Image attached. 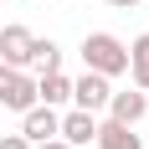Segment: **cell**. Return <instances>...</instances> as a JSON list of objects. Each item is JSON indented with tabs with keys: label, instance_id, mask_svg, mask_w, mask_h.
Instances as JSON below:
<instances>
[{
	"label": "cell",
	"instance_id": "obj_13",
	"mask_svg": "<svg viewBox=\"0 0 149 149\" xmlns=\"http://www.w3.org/2000/svg\"><path fill=\"white\" fill-rule=\"evenodd\" d=\"M144 0H108V10H139Z\"/></svg>",
	"mask_w": 149,
	"mask_h": 149
},
{
	"label": "cell",
	"instance_id": "obj_3",
	"mask_svg": "<svg viewBox=\"0 0 149 149\" xmlns=\"http://www.w3.org/2000/svg\"><path fill=\"white\" fill-rule=\"evenodd\" d=\"M108 93H113V77L82 67V77H72V98H67V103L82 108V113H98V108H108Z\"/></svg>",
	"mask_w": 149,
	"mask_h": 149
},
{
	"label": "cell",
	"instance_id": "obj_7",
	"mask_svg": "<svg viewBox=\"0 0 149 149\" xmlns=\"http://www.w3.org/2000/svg\"><path fill=\"white\" fill-rule=\"evenodd\" d=\"M144 113H149V93H144V88H134V93H129V88H123V93H108V118H113V123H139Z\"/></svg>",
	"mask_w": 149,
	"mask_h": 149
},
{
	"label": "cell",
	"instance_id": "obj_4",
	"mask_svg": "<svg viewBox=\"0 0 149 149\" xmlns=\"http://www.w3.org/2000/svg\"><path fill=\"white\" fill-rule=\"evenodd\" d=\"M31 41H36V31H31V26H21V21L0 26V62H5V67H26Z\"/></svg>",
	"mask_w": 149,
	"mask_h": 149
},
{
	"label": "cell",
	"instance_id": "obj_5",
	"mask_svg": "<svg viewBox=\"0 0 149 149\" xmlns=\"http://www.w3.org/2000/svg\"><path fill=\"white\" fill-rule=\"evenodd\" d=\"M57 108H46V103H31L26 113H21V139L26 144H41V139H57Z\"/></svg>",
	"mask_w": 149,
	"mask_h": 149
},
{
	"label": "cell",
	"instance_id": "obj_10",
	"mask_svg": "<svg viewBox=\"0 0 149 149\" xmlns=\"http://www.w3.org/2000/svg\"><path fill=\"white\" fill-rule=\"evenodd\" d=\"M26 72H62V46L52 41V36H36L31 41V57H26Z\"/></svg>",
	"mask_w": 149,
	"mask_h": 149
},
{
	"label": "cell",
	"instance_id": "obj_8",
	"mask_svg": "<svg viewBox=\"0 0 149 149\" xmlns=\"http://www.w3.org/2000/svg\"><path fill=\"white\" fill-rule=\"evenodd\" d=\"M93 144L98 149H144V139L134 134V123H98V134H93Z\"/></svg>",
	"mask_w": 149,
	"mask_h": 149
},
{
	"label": "cell",
	"instance_id": "obj_11",
	"mask_svg": "<svg viewBox=\"0 0 149 149\" xmlns=\"http://www.w3.org/2000/svg\"><path fill=\"white\" fill-rule=\"evenodd\" d=\"M129 77H134V88L149 93V31H139L129 41Z\"/></svg>",
	"mask_w": 149,
	"mask_h": 149
},
{
	"label": "cell",
	"instance_id": "obj_15",
	"mask_svg": "<svg viewBox=\"0 0 149 149\" xmlns=\"http://www.w3.org/2000/svg\"><path fill=\"white\" fill-rule=\"evenodd\" d=\"M0 10H5V5H0Z\"/></svg>",
	"mask_w": 149,
	"mask_h": 149
},
{
	"label": "cell",
	"instance_id": "obj_6",
	"mask_svg": "<svg viewBox=\"0 0 149 149\" xmlns=\"http://www.w3.org/2000/svg\"><path fill=\"white\" fill-rule=\"evenodd\" d=\"M93 134H98V113H82V108H67L57 118V139H67L72 149L93 144Z\"/></svg>",
	"mask_w": 149,
	"mask_h": 149
},
{
	"label": "cell",
	"instance_id": "obj_12",
	"mask_svg": "<svg viewBox=\"0 0 149 149\" xmlns=\"http://www.w3.org/2000/svg\"><path fill=\"white\" fill-rule=\"evenodd\" d=\"M0 149H31V144H26L21 134H0Z\"/></svg>",
	"mask_w": 149,
	"mask_h": 149
},
{
	"label": "cell",
	"instance_id": "obj_1",
	"mask_svg": "<svg viewBox=\"0 0 149 149\" xmlns=\"http://www.w3.org/2000/svg\"><path fill=\"white\" fill-rule=\"evenodd\" d=\"M82 67L88 72H103V77L129 72V41H118L113 31H88L82 36Z\"/></svg>",
	"mask_w": 149,
	"mask_h": 149
},
{
	"label": "cell",
	"instance_id": "obj_9",
	"mask_svg": "<svg viewBox=\"0 0 149 149\" xmlns=\"http://www.w3.org/2000/svg\"><path fill=\"white\" fill-rule=\"evenodd\" d=\"M67 98H72V77H67V72H41V77H36V103L62 108Z\"/></svg>",
	"mask_w": 149,
	"mask_h": 149
},
{
	"label": "cell",
	"instance_id": "obj_2",
	"mask_svg": "<svg viewBox=\"0 0 149 149\" xmlns=\"http://www.w3.org/2000/svg\"><path fill=\"white\" fill-rule=\"evenodd\" d=\"M36 103V77L26 67H5L0 62V108H10V113H26Z\"/></svg>",
	"mask_w": 149,
	"mask_h": 149
},
{
	"label": "cell",
	"instance_id": "obj_14",
	"mask_svg": "<svg viewBox=\"0 0 149 149\" xmlns=\"http://www.w3.org/2000/svg\"><path fill=\"white\" fill-rule=\"evenodd\" d=\"M31 149H72L67 139H41V144H31Z\"/></svg>",
	"mask_w": 149,
	"mask_h": 149
}]
</instances>
